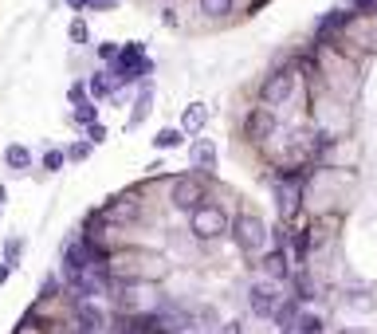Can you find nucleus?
I'll list each match as a JSON object with an SVG mask.
<instances>
[{"label": "nucleus", "instance_id": "nucleus-1", "mask_svg": "<svg viewBox=\"0 0 377 334\" xmlns=\"http://www.w3.org/2000/svg\"><path fill=\"white\" fill-rule=\"evenodd\" d=\"M232 236H236L240 252H259V248L268 244V225L259 220V216H236L232 220Z\"/></svg>", "mask_w": 377, "mask_h": 334}, {"label": "nucleus", "instance_id": "nucleus-2", "mask_svg": "<svg viewBox=\"0 0 377 334\" xmlns=\"http://www.w3.org/2000/svg\"><path fill=\"white\" fill-rule=\"evenodd\" d=\"M228 216H224V208L217 205H200L197 213H193V236H200V240H212V236L228 232Z\"/></svg>", "mask_w": 377, "mask_h": 334}, {"label": "nucleus", "instance_id": "nucleus-3", "mask_svg": "<svg viewBox=\"0 0 377 334\" xmlns=\"http://www.w3.org/2000/svg\"><path fill=\"white\" fill-rule=\"evenodd\" d=\"M200 205H205V181H200V177H177V181H173V208L197 213Z\"/></svg>", "mask_w": 377, "mask_h": 334}, {"label": "nucleus", "instance_id": "nucleus-4", "mask_svg": "<svg viewBox=\"0 0 377 334\" xmlns=\"http://www.w3.org/2000/svg\"><path fill=\"white\" fill-rule=\"evenodd\" d=\"M263 102L268 107H279V102H287L291 95H295V71L291 67H279L275 75H268V83H263Z\"/></svg>", "mask_w": 377, "mask_h": 334}, {"label": "nucleus", "instance_id": "nucleus-5", "mask_svg": "<svg viewBox=\"0 0 377 334\" xmlns=\"http://www.w3.org/2000/svg\"><path fill=\"white\" fill-rule=\"evenodd\" d=\"M248 303H252V314H256V319H271V314L279 311V291L271 283H256L248 291Z\"/></svg>", "mask_w": 377, "mask_h": 334}, {"label": "nucleus", "instance_id": "nucleus-6", "mask_svg": "<svg viewBox=\"0 0 377 334\" xmlns=\"http://www.w3.org/2000/svg\"><path fill=\"white\" fill-rule=\"evenodd\" d=\"M142 51H146L142 44H130V48H122V55L114 59V67H118L122 75H146V71H149V59L142 55Z\"/></svg>", "mask_w": 377, "mask_h": 334}, {"label": "nucleus", "instance_id": "nucleus-7", "mask_svg": "<svg viewBox=\"0 0 377 334\" xmlns=\"http://www.w3.org/2000/svg\"><path fill=\"white\" fill-rule=\"evenodd\" d=\"M188 157H193V166L205 169V173H212V169H217V146H212L209 138H197V142L188 146Z\"/></svg>", "mask_w": 377, "mask_h": 334}, {"label": "nucleus", "instance_id": "nucleus-8", "mask_svg": "<svg viewBox=\"0 0 377 334\" xmlns=\"http://www.w3.org/2000/svg\"><path fill=\"white\" fill-rule=\"evenodd\" d=\"M271 193H275V205H279V213H283V216H291L299 208V189L295 185H287V181H275V185H271Z\"/></svg>", "mask_w": 377, "mask_h": 334}, {"label": "nucleus", "instance_id": "nucleus-9", "mask_svg": "<svg viewBox=\"0 0 377 334\" xmlns=\"http://www.w3.org/2000/svg\"><path fill=\"white\" fill-rule=\"evenodd\" d=\"M209 122V107L205 102H188L185 114H181V130H200Z\"/></svg>", "mask_w": 377, "mask_h": 334}, {"label": "nucleus", "instance_id": "nucleus-10", "mask_svg": "<svg viewBox=\"0 0 377 334\" xmlns=\"http://www.w3.org/2000/svg\"><path fill=\"white\" fill-rule=\"evenodd\" d=\"M149 107H153V83H142V95L134 102V114H130V126H138L149 118Z\"/></svg>", "mask_w": 377, "mask_h": 334}, {"label": "nucleus", "instance_id": "nucleus-11", "mask_svg": "<svg viewBox=\"0 0 377 334\" xmlns=\"http://www.w3.org/2000/svg\"><path fill=\"white\" fill-rule=\"evenodd\" d=\"M263 272H268L271 275V279H287V255H283V252H268V255H263Z\"/></svg>", "mask_w": 377, "mask_h": 334}, {"label": "nucleus", "instance_id": "nucleus-12", "mask_svg": "<svg viewBox=\"0 0 377 334\" xmlns=\"http://www.w3.org/2000/svg\"><path fill=\"white\" fill-rule=\"evenodd\" d=\"M275 130V118L268 114V110H256V114L248 118V134L252 138H263V134H271Z\"/></svg>", "mask_w": 377, "mask_h": 334}, {"label": "nucleus", "instance_id": "nucleus-13", "mask_svg": "<svg viewBox=\"0 0 377 334\" xmlns=\"http://www.w3.org/2000/svg\"><path fill=\"white\" fill-rule=\"evenodd\" d=\"M232 4H236V0H200V12L212 16V20H220V16H228L232 12Z\"/></svg>", "mask_w": 377, "mask_h": 334}, {"label": "nucleus", "instance_id": "nucleus-14", "mask_svg": "<svg viewBox=\"0 0 377 334\" xmlns=\"http://www.w3.org/2000/svg\"><path fill=\"white\" fill-rule=\"evenodd\" d=\"M153 146H158V149H177V146H181V130H173V126L158 130V138H153Z\"/></svg>", "mask_w": 377, "mask_h": 334}, {"label": "nucleus", "instance_id": "nucleus-15", "mask_svg": "<svg viewBox=\"0 0 377 334\" xmlns=\"http://www.w3.org/2000/svg\"><path fill=\"white\" fill-rule=\"evenodd\" d=\"M295 330L299 334H322V319H318V314H299Z\"/></svg>", "mask_w": 377, "mask_h": 334}, {"label": "nucleus", "instance_id": "nucleus-16", "mask_svg": "<svg viewBox=\"0 0 377 334\" xmlns=\"http://www.w3.org/2000/svg\"><path fill=\"white\" fill-rule=\"evenodd\" d=\"M20 255H24V240L20 236H8L4 240V264H20Z\"/></svg>", "mask_w": 377, "mask_h": 334}, {"label": "nucleus", "instance_id": "nucleus-17", "mask_svg": "<svg viewBox=\"0 0 377 334\" xmlns=\"http://www.w3.org/2000/svg\"><path fill=\"white\" fill-rule=\"evenodd\" d=\"M4 161H8L12 169H28V161H32V154L24 146H8V154H4Z\"/></svg>", "mask_w": 377, "mask_h": 334}, {"label": "nucleus", "instance_id": "nucleus-18", "mask_svg": "<svg viewBox=\"0 0 377 334\" xmlns=\"http://www.w3.org/2000/svg\"><path fill=\"white\" fill-rule=\"evenodd\" d=\"M99 326H102L99 311H90V307H83V311H79V330H83V334H95Z\"/></svg>", "mask_w": 377, "mask_h": 334}, {"label": "nucleus", "instance_id": "nucleus-19", "mask_svg": "<svg viewBox=\"0 0 377 334\" xmlns=\"http://www.w3.org/2000/svg\"><path fill=\"white\" fill-rule=\"evenodd\" d=\"M87 157H90V142H75L67 149V161H87Z\"/></svg>", "mask_w": 377, "mask_h": 334}, {"label": "nucleus", "instance_id": "nucleus-20", "mask_svg": "<svg viewBox=\"0 0 377 334\" xmlns=\"http://www.w3.org/2000/svg\"><path fill=\"white\" fill-rule=\"evenodd\" d=\"M63 161H67V154H60V149H51V154H43V169H48V173H55V169H60Z\"/></svg>", "mask_w": 377, "mask_h": 334}, {"label": "nucleus", "instance_id": "nucleus-21", "mask_svg": "<svg viewBox=\"0 0 377 334\" xmlns=\"http://www.w3.org/2000/svg\"><path fill=\"white\" fill-rule=\"evenodd\" d=\"M75 118H79V122H87V126H95V107H90V102H79Z\"/></svg>", "mask_w": 377, "mask_h": 334}, {"label": "nucleus", "instance_id": "nucleus-22", "mask_svg": "<svg viewBox=\"0 0 377 334\" xmlns=\"http://www.w3.org/2000/svg\"><path fill=\"white\" fill-rule=\"evenodd\" d=\"M342 20H346L342 12H330V16H322V28H318V32H334L338 24H342Z\"/></svg>", "mask_w": 377, "mask_h": 334}, {"label": "nucleus", "instance_id": "nucleus-23", "mask_svg": "<svg viewBox=\"0 0 377 334\" xmlns=\"http://www.w3.org/2000/svg\"><path fill=\"white\" fill-rule=\"evenodd\" d=\"M99 55L107 59V63H114V59L122 55V48H118V44H102V48H99Z\"/></svg>", "mask_w": 377, "mask_h": 334}, {"label": "nucleus", "instance_id": "nucleus-24", "mask_svg": "<svg viewBox=\"0 0 377 334\" xmlns=\"http://www.w3.org/2000/svg\"><path fill=\"white\" fill-rule=\"evenodd\" d=\"M71 39H75V44H83V39H87V24H83V20H75V24H71Z\"/></svg>", "mask_w": 377, "mask_h": 334}, {"label": "nucleus", "instance_id": "nucleus-25", "mask_svg": "<svg viewBox=\"0 0 377 334\" xmlns=\"http://www.w3.org/2000/svg\"><path fill=\"white\" fill-rule=\"evenodd\" d=\"M90 91H95V95H107V91H110L107 75H95V79H90Z\"/></svg>", "mask_w": 377, "mask_h": 334}, {"label": "nucleus", "instance_id": "nucleus-26", "mask_svg": "<svg viewBox=\"0 0 377 334\" xmlns=\"http://www.w3.org/2000/svg\"><path fill=\"white\" fill-rule=\"evenodd\" d=\"M8 275H12V264H4V260H0V287L8 283Z\"/></svg>", "mask_w": 377, "mask_h": 334}, {"label": "nucleus", "instance_id": "nucleus-27", "mask_svg": "<svg viewBox=\"0 0 377 334\" xmlns=\"http://www.w3.org/2000/svg\"><path fill=\"white\" fill-rule=\"evenodd\" d=\"M71 102H75V107L83 102V83H75V87H71Z\"/></svg>", "mask_w": 377, "mask_h": 334}, {"label": "nucleus", "instance_id": "nucleus-28", "mask_svg": "<svg viewBox=\"0 0 377 334\" xmlns=\"http://www.w3.org/2000/svg\"><path fill=\"white\" fill-rule=\"evenodd\" d=\"M90 8H114V0H90Z\"/></svg>", "mask_w": 377, "mask_h": 334}, {"label": "nucleus", "instance_id": "nucleus-29", "mask_svg": "<svg viewBox=\"0 0 377 334\" xmlns=\"http://www.w3.org/2000/svg\"><path fill=\"white\" fill-rule=\"evenodd\" d=\"M67 4H71V8H87L90 0H67Z\"/></svg>", "mask_w": 377, "mask_h": 334}, {"label": "nucleus", "instance_id": "nucleus-30", "mask_svg": "<svg viewBox=\"0 0 377 334\" xmlns=\"http://www.w3.org/2000/svg\"><path fill=\"white\" fill-rule=\"evenodd\" d=\"M224 334H240V323H228V326H224Z\"/></svg>", "mask_w": 377, "mask_h": 334}, {"label": "nucleus", "instance_id": "nucleus-31", "mask_svg": "<svg viewBox=\"0 0 377 334\" xmlns=\"http://www.w3.org/2000/svg\"><path fill=\"white\" fill-rule=\"evenodd\" d=\"M63 334H83V330H63Z\"/></svg>", "mask_w": 377, "mask_h": 334}, {"label": "nucleus", "instance_id": "nucleus-32", "mask_svg": "<svg viewBox=\"0 0 377 334\" xmlns=\"http://www.w3.org/2000/svg\"><path fill=\"white\" fill-rule=\"evenodd\" d=\"M0 205H4V189H0Z\"/></svg>", "mask_w": 377, "mask_h": 334}, {"label": "nucleus", "instance_id": "nucleus-33", "mask_svg": "<svg viewBox=\"0 0 377 334\" xmlns=\"http://www.w3.org/2000/svg\"><path fill=\"white\" fill-rule=\"evenodd\" d=\"M357 4H362V0H357Z\"/></svg>", "mask_w": 377, "mask_h": 334}]
</instances>
